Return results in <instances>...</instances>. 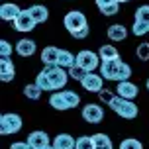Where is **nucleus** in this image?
I'll return each mask as SVG.
<instances>
[{"label":"nucleus","instance_id":"20","mask_svg":"<svg viewBox=\"0 0 149 149\" xmlns=\"http://www.w3.org/2000/svg\"><path fill=\"white\" fill-rule=\"evenodd\" d=\"M74 63H77V55H73V53H71V51H67V49H65V51L61 49L57 65H59V67H63V69H71V67L74 65Z\"/></svg>","mask_w":149,"mask_h":149},{"label":"nucleus","instance_id":"5","mask_svg":"<svg viewBox=\"0 0 149 149\" xmlns=\"http://www.w3.org/2000/svg\"><path fill=\"white\" fill-rule=\"evenodd\" d=\"M63 26L67 28V31L74 33V31L82 30V28L88 26V24H86V16L82 14V12H79V10H71V12H67V16L63 18Z\"/></svg>","mask_w":149,"mask_h":149},{"label":"nucleus","instance_id":"4","mask_svg":"<svg viewBox=\"0 0 149 149\" xmlns=\"http://www.w3.org/2000/svg\"><path fill=\"white\" fill-rule=\"evenodd\" d=\"M100 55L94 51H88V49H82V51L77 53V65H81L84 71H96V67H100Z\"/></svg>","mask_w":149,"mask_h":149},{"label":"nucleus","instance_id":"26","mask_svg":"<svg viewBox=\"0 0 149 149\" xmlns=\"http://www.w3.org/2000/svg\"><path fill=\"white\" fill-rule=\"evenodd\" d=\"M74 149H94L92 135H81V137H77V145H74Z\"/></svg>","mask_w":149,"mask_h":149},{"label":"nucleus","instance_id":"1","mask_svg":"<svg viewBox=\"0 0 149 149\" xmlns=\"http://www.w3.org/2000/svg\"><path fill=\"white\" fill-rule=\"evenodd\" d=\"M69 81V73L59 65H51V67H45L41 73L37 74L36 82L41 86V90H49V92H55V90H63L65 84Z\"/></svg>","mask_w":149,"mask_h":149},{"label":"nucleus","instance_id":"33","mask_svg":"<svg viewBox=\"0 0 149 149\" xmlns=\"http://www.w3.org/2000/svg\"><path fill=\"white\" fill-rule=\"evenodd\" d=\"M12 51H14V47L8 43L6 39H2V41H0V57H10Z\"/></svg>","mask_w":149,"mask_h":149},{"label":"nucleus","instance_id":"2","mask_svg":"<svg viewBox=\"0 0 149 149\" xmlns=\"http://www.w3.org/2000/svg\"><path fill=\"white\" fill-rule=\"evenodd\" d=\"M110 108L116 114H118L120 118H124V120H134L137 118V112H139V108L135 106L134 100H126V98H122V96H114V100L110 102Z\"/></svg>","mask_w":149,"mask_h":149},{"label":"nucleus","instance_id":"11","mask_svg":"<svg viewBox=\"0 0 149 149\" xmlns=\"http://www.w3.org/2000/svg\"><path fill=\"white\" fill-rule=\"evenodd\" d=\"M26 141L30 143L31 149H43L51 143V139H49V135L45 134V132H39V130H37V132H31V134L28 135Z\"/></svg>","mask_w":149,"mask_h":149},{"label":"nucleus","instance_id":"9","mask_svg":"<svg viewBox=\"0 0 149 149\" xmlns=\"http://www.w3.org/2000/svg\"><path fill=\"white\" fill-rule=\"evenodd\" d=\"M82 118L86 120L88 124H100L104 120V110H102V106H98V104H86L82 108Z\"/></svg>","mask_w":149,"mask_h":149},{"label":"nucleus","instance_id":"38","mask_svg":"<svg viewBox=\"0 0 149 149\" xmlns=\"http://www.w3.org/2000/svg\"><path fill=\"white\" fill-rule=\"evenodd\" d=\"M116 2H120V4H124V2H130V0H116Z\"/></svg>","mask_w":149,"mask_h":149},{"label":"nucleus","instance_id":"14","mask_svg":"<svg viewBox=\"0 0 149 149\" xmlns=\"http://www.w3.org/2000/svg\"><path fill=\"white\" fill-rule=\"evenodd\" d=\"M59 53H61V49L53 47V45H47V47H43V51H41V63H43L45 67L57 65V61H59Z\"/></svg>","mask_w":149,"mask_h":149},{"label":"nucleus","instance_id":"32","mask_svg":"<svg viewBox=\"0 0 149 149\" xmlns=\"http://www.w3.org/2000/svg\"><path fill=\"white\" fill-rule=\"evenodd\" d=\"M130 77H132V67L122 61V65H120V74H118V82L120 81H127Z\"/></svg>","mask_w":149,"mask_h":149},{"label":"nucleus","instance_id":"35","mask_svg":"<svg viewBox=\"0 0 149 149\" xmlns=\"http://www.w3.org/2000/svg\"><path fill=\"white\" fill-rule=\"evenodd\" d=\"M71 36H73L74 39H84V37H88V26H84L82 30L74 31V33H71Z\"/></svg>","mask_w":149,"mask_h":149},{"label":"nucleus","instance_id":"12","mask_svg":"<svg viewBox=\"0 0 149 149\" xmlns=\"http://www.w3.org/2000/svg\"><path fill=\"white\" fill-rule=\"evenodd\" d=\"M20 12H22V8L18 6V4H12V2H4L0 6V18L4 22H14L16 18L20 16Z\"/></svg>","mask_w":149,"mask_h":149},{"label":"nucleus","instance_id":"28","mask_svg":"<svg viewBox=\"0 0 149 149\" xmlns=\"http://www.w3.org/2000/svg\"><path fill=\"white\" fill-rule=\"evenodd\" d=\"M132 31H134L135 36H145V33H149V24L147 22H141V20H135Z\"/></svg>","mask_w":149,"mask_h":149},{"label":"nucleus","instance_id":"6","mask_svg":"<svg viewBox=\"0 0 149 149\" xmlns=\"http://www.w3.org/2000/svg\"><path fill=\"white\" fill-rule=\"evenodd\" d=\"M12 24H14V30L16 31H22V33H28V31H31L37 26V22L33 20V16H31L30 10H22L20 16H18Z\"/></svg>","mask_w":149,"mask_h":149},{"label":"nucleus","instance_id":"13","mask_svg":"<svg viewBox=\"0 0 149 149\" xmlns=\"http://www.w3.org/2000/svg\"><path fill=\"white\" fill-rule=\"evenodd\" d=\"M16 74V67L10 61V57H0V79L2 82H10Z\"/></svg>","mask_w":149,"mask_h":149},{"label":"nucleus","instance_id":"37","mask_svg":"<svg viewBox=\"0 0 149 149\" xmlns=\"http://www.w3.org/2000/svg\"><path fill=\"white\" fill-rule=\"evenodd\" d=\"M43 149H57V147H55L53 143H49V145H47V147H43Z\"/></svg>","mask_w":149,"mask_h":149},{"label":"nucleus","instance_id":"29","mask_svg":"<svg viewBox=\"0 0 149 149\" xmlns=\"http://www.w3.org/2000/svg\"><path fill=\"white\" fill-rule=\"evenodd\" d=\"M135 55H137V59H141V61H149V41H143V43L137 45Z\"/></svg>","mask_w":149,"mask_h":149},{"label":"nucleus","instance_id":"34","mask_svg":"<svg viewBox=\"0 0 149 149\" xmlns=\"http://www.w3.org/2000/svg\"><path fill=\"white\" fill-rule=\"evenodd\" d=\"M98 94H100V100H102L104 104H108V106H110V102L114 100V96H116V92H112V90H106V88H102L100 92H98Z\"/></svg>","mask_w":149,"mask_h":149},{"label":"nucleus","instance_id":"21","mask_svg":"<svg viewBox=\"0 0 149 149\" xmlns=\"http://www.w3.org/2000/svg\"><path fill=\"white\" fill-rule=\"evenodd\" d=\"M98 55H100V59L102 61H112V59H120V53L118 49L114 47V45H102L100 47V51H98Z\"/></svg>","mask_w":149,"mask_h":149},{"label":"nucleus","instance_id":"7","mask_svg":"<svg viewBox=\"0 0 149 149\" xmlns=\"http://www.w3.org/2000/svg\"><path fill=\"white\" fill-rule=\"evenodd\" d=\"M102 82H104L102 74H98L96 71H88L84 74V79L81 81V84H82V88L88 90V92H100L102 90Z\"/></svg>","mask_w":149,"mask_h":149},{"label":"nucleus","instance_id":"16","mask_svg":"<svg viewBox=\"0 0 149 149\" xmlns=\"http://www.w3.org/2000/svg\"><path fill=\"white\" fill-rule=\"evenodd\" d=\"M49 106L55 108V110H59V112L71 110L69 104H67V100H65V96H63V90H55L51 96H49Z\"/></svg>","mask_w":149,"mask_h":149},{"label":"nucleus","instance_id":"24","mask_svg":"<svg viewBox=\"0 0 149 149\" xmlns=\"http://www.w3.org/2000/svg\"><path fill=\"white\" fill-rule=\"evenodd\" d=\"M98 10H100L104 16H116L120 12V2L112 0V2H108V4H104V6H98Z\"/></svg>","mask_w":149,"mask_h":149},{"label":"nucleus","instance_id":"39","mask_svg":"<svg viewBox=\"0 0 149 149\" xmlns=\"http://www.w3.org/2000/svg\"><path fill=\"white\" fill-rule=\"evenodd\" d=\"M147 90H149V79H147Z\"/></svg>","mask_w":149,"mask_h":149},{"label":"nucleus","instance_id":"31","mask_svg":"<svg viewBox=\"0 0 149 149\" xmlns=\"http://www.w3.org/2000/svg\"><path fill=\"white\" fill-rule=\"evenodd\" d=\"M135 20H141V22H147L149 24V4L139 6L137 10H135Z\"/></svg>","mask_w":149,"mask_h":149},{"label":"nucleus","instance_id":"30","mask_svg":"<svg viewBox=\"0 0 149 149\" xmlns=\"http://www.w3.org/2000/svg\"><path fill=\"white\" fill-rule=\"evenodd\" d=\"M120 149H143V143L139 139H134V137H127L120 143Z\"/></svg>","mask_w":149,"mask_h":149},{"label":"nucleus","instance_id":"36","mask_svg":"<svg viewBox=\"0 0 149 149\" xmlns=\"http://www.w3.org/2000/svg\"><path fill=\"white\" fill-rule=\"evenodd\" d=\"M10 149H31V147H30L28 141H14L12 145H10Z\"/></svg>","mask_w":149,"mask_h":149},{"label":"nucleus","instance_id":"23","mask_svg":"<svg viewBox=\"0 0 149 149\" xmlns=\"http://www.w3.org/2000/svg\"><path fill=\"white\" fill-rule=\"evenodd\" d=\"M41 86L37 84V82H33V84H26L24 86V94H26V98H30V100H39L41 98Z\"/></svg>","mask_w":149,"mask_h":149},{"label":"nucleus","instance_id":"15","mask_svg":"<svg viewBox=\"0 0 149 149\" xmlns=\"http://www.w3.org/2000/svg\"><path fill=\"white\" fill-rule=\"evenodd\" d=\"M16 53L22 57H31L36 53V41L33 39H20L16 43Z\"/></svg>","mask_w":149,"mask_h":149},{"label":"nucleus","instance_id":"10","mask_svg":"<svg viewBox=\"0 0 149 149\" xmlns=\"http://www.w3.org/2000/svg\"><path fill=\"white\" fill-rule=\"evenodd\" d=\"M116 94L122 98H126V100H134L137 94H139V90H137V84L130 81H120L118 82V88H116Z\"/></svg>","mask_w":149,"mask_h":149},{"label":"nucleus","instance_id":"17","mask_svg":"<svg viewBox=\"0 0 149 149\" xmlns=\"http://www.w3.org/2000/svg\"><path fill=\"white\" fill-rule=\"evenodd\" d=\"M106 33L110 37V41H124L127 37V30H126V26H122V24H112Z\"/></svg>","mask_w":149,"mask_h":149},{"label":"nucleus","instance_id":"8","mask_svg":"<svg viewBox=\"0 0 149 149\" xmlns=\"http://www.w3.org/2000/svg\"><path fill=\"white\" fill-rule=\"evenodd\" d=\"M120 65H122V59H112L100 63V74L104 77V81H118Z\"/></svg>","mask_w":149,"mask_h":149},{"label":"nucleus","instance_id":"22","mask_svg":"<svg viewBox=\"0 0 149 149\" xmlns=\"http://www.w3.org/2000/svg\"><path fill=\"white\" fill-rule=\"evenodd\" d=\"M92 141H94V149H114L112 139L106 134H94L92 135Z\"/></svg>","mask_w":149,"mask_h":149},{"label":"nucleus","instance_id":"18","mask_svg":"<svg viewBox=\"0 0 149 149\" xmlns=\"http://www.w3.org/2000/svg\"><path fill=\"white\" fill-rule=\"evenodd\" d=\"M53 145H55L57 149H74L77 139H74L71 134H59L55 139H53Z\"/></svg>","mask_w":149,"mask_h":149},{"label":"nucleus","instance_id":"19","mask_svg":"<svg viewBox=\"0 0 149 149\" xmlns=\"http://www.w3.org/2000/svg\"><path fill=\"white\" fill-rule=\"evenodd\" d=\"M28 10L31 12V16H33V20H36L37 24L47 22V18H49V10L45 6H41V4H33V6H30Z\"/></svg>","mask_w":149,"mask_h":149},{"label":"nucleus","instance_id":"3","mask_svg":"<svg viewBox=\"0 0 149 149\" xmlns=\"http://www.w3.org/2000/svg\"><path fill=\"white\" fill-rule=\"evenodd\" d=\"M22 130V118L18 114H2L0 116V134L2 135H10V134H18Z\"/></svg>","mask_w":149,"mask_h":149},{"label":"nucleus","instance_id":"25","mask_svg":"<svg viewBox=\"0 0 149 149\" xmlns=\"http://www.w3.org/2000/svg\"><path fill=\"white\" fill-rule=\"evenodd\" d=\"M63 96H65V100H67L69 108H77L79 102H81V96H79L74 90H65V88H63Z\"/></svg>","mask_w":149,"mask_h":149},{"label":"nucleus","instance_id":"27","mask_svg":"<svg viewBox=\"0 0 149 149\" xmlns=\"http://www.w3.org/2000/svg\"><path fill=\"white\" fill-rule=\"evenodd\" d=\"M86 73H88V71H84V69H82L81 65H77V63L69 69V77H71V79H74V81H79V82L84 79V74H86Z\"/></svg>","mask_w":149,"mask_h":149}]
</instances>
